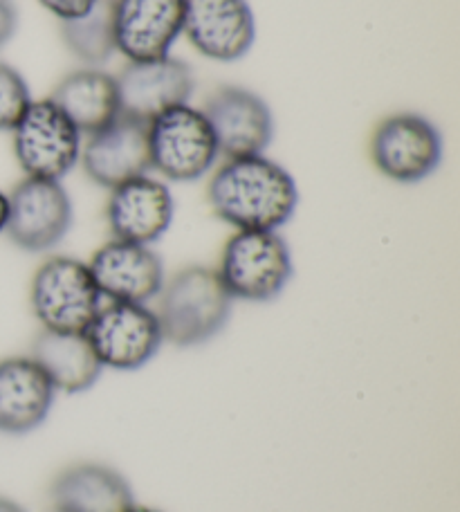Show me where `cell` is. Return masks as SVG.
<instances>
[{"instance_id":"cell-17","label":"cell","mask_w":460,"mask_h":512,"mask_svg":"<svg viewBox=\"0 0 460 512\" xmlns=\"http://www.w3.org/2000/svg\"><path fill=\"white\" fill-rule=\"evenodd\" d=\"M57 389L30 355L0 362V432L27 434L48 420Z\"/></svg>"},{"instance_id":"cell-18","label":"cell","mask_w":460,"mask_h":512,"mask_svg":"<svg viewBox=\"0 0 460 512\" xmlns=\"http://www.w3.org/2000/svg\"><path fill=\"white\" fill-rule=\"evenodd\" d=\"M131 483L104 463H75L50 486L52 512H131Z\"/></svg>"},{"instance_id":"cell-21","label":"cell","mask_w":460,"mask_h":512,"mask_svg":"<svg viewBox=\"0 0 460 512\" xmlns=\"http://www.w3.org/2000/svg\"><path fill=\"white\" fill-rule=\"evenodd\" d=\"M61 34L68 50L90 68L106 63L115 54L113 0H97L88 14L61 23Z\"/></svg>"},{"instance_id":"cell-25","label":"cell","mask_w":460,"mask_h":512,"mask_svg":"<svg viewBox=\"0 0 460 512\" xmlns=\"http://www.w3.org/2000/svg\"><path fill=\"white\" fill-rule=\"evenodd\" d=\"M0 512H27L21 504H16L14 499L0 497Z\"/></svg>"},{"instance_id":"cell-23","label":"cell","mask_w":460,"mask_h":512,"mask_svg":"<svg viewBox=\"0 0 460 512\" xmlns=\"http://www.w3.org/2000/svg\"><path fill=\"white\" fill-rule=\"evenodd\" d=\"M39 3L48 9L52 16H57L61 23H66L88 14L90 9L95 7L97 0H39Z\"/></svg>"},{"instance_id":"cell-6","label":"cell","mask_w":460,"mask_h":512,"mask_svg":"<svg viewBox=\"0 0 460 512\" xmlns=\"http://www.w3.org/2000/svg\"><path fill=\"white\" fill-rule=\"evenodd\" d=\"M12 135L16 162L27 178L61 180L81 160L84 135L52 99L32 102Z\"/></svg>"},{"instance_id":"cell-20","label":"cell","mask_w":460,"mask_h":512,"mask_svg":"<svg viewBox=\"0 0 460 512\" xmlns=\"http://www.w3.org/2000/svg\"><path fill=\"white\" fill-rule=\"evenodd\" d=\"M30 358L45 371L54 389L66 393H84L95 387L104 371L86 333L41 331Z\"/></svg>"},{"instance_id":"cell-8","label":"cell","mask_w":460,"mask_h":512,"mask_svg":"<svg viewBox=\"0 0 460 512\" xmlns=\"http://www.w3.org/2000/svg\"><path fill=\"white\" fill-rule=\"evenodd\" d=\"M86 335L101 367L115 371L146 367L164 342L160 319L149 304H122V301L101 306Z\"/></svg>"},{"instance_id":"cell-7","label":"cell","mask_w":460,"mask_h":512,"mask_svg":"<svg viewBox=\"0 0 460 512\" xmlns=\"http://www.w3.org/2000/svg\"><path fill=\"white\" fill-rule=\"evenodd\" d=\"M445 144L438 126L418 113H398L377 124L371 160L384 178L416 185L438 171Z\"/></svg>"},{"instance_id":"cell-2","label":"cell","mask_w":460,"mask_h":512,"mask_svg":"<svg viewBox=\"0 0 460 512\" xmlns=\"http://www.w3.org/2000/svg\"><path fill=\"white\" fill-rule=\"evenodd\" d=\"M155 315L160 319L164 342L182 349L200 346L223 331L232 315L234 299L218 270L189 265L164 281Z\"/></svg>"},{"instance_id":"cell-26","label":"cell","mask_w":460,"mask_h":512,"mask_svg":"<svg viewBox=\"0 0 460 512\" xmlns=\"http://www.w3.org/2000/svg\"><path fill=\"white\" fill-rule=\"evenodd\" d=\"M5 225H7V194L5 191H0V234L5 232Z\"/></svg>"},{"instance_id":"cell-11","label":"cell","mask_w":460,"mask_h":512,"mask_svg":"<svg viewBox=\"0 0 460 512\" xmlns=\"http://www.w3.org/2000/svg\"><path fill=\"white\" fill-rule=\"evenodd\" d=\"M202 113L214 131L223 158L261 155L274 137V117L268 102L250 88L223 86L207 99Z\"/></svg>"},{"instance_id":"cell-15","label":"cell","mask_w":460,"mask_h":512,"mask_svg":"<svg viewBox=\"0 0 460 512\" xmlns=\"http://www.w3.org/2000/svg\"><path fill=\"white\" fill-rule=\"evenodd\" d=\"M101 297L122 304H149L164 286V263L151 245L113 239L88 263Z\"/></svg>"},{"instance_id":"cell-22","label":"cell","mask_w":460,"mask_h":512,"mask_svg":"<svg viewBox=\"0 0 460 512\" xmlns=\"http://www.w3.org/2000/svg\"><path fill=\"white\" fill-rule=\"evenodd\" d=\"M34 102L25 77L0 61V131H12Z\"/></svg>"},{"instance_id":"cell-27","label":"cell","mask_w":460,"mask_h":512,"mask_svg":"<svg viewBox=\"0 0 460 512\" xmlns=\"http://www.w3.org/2000/svg\"><path fill=\"white\" fill-rule=\"evenodd\" d=\"M131 512H162L158 508H149V506H133Z\"/></svg>"},{"instance_id":"cell-9","label":"cell","mask_w":460,"mask_h":512,"mask_svg":"<svg viewBox=\"0 0 460 512\" xmlns=\"http://www.w3.org/2000/svg\"><path fill=\"white\" fill-rule=\"evenodd\" d=\"M72 200L61 180L25 178L7 194L5 232L25 252H48L72 227Z\"/></svg>"},{"instance_id":"cell-10","label":"cell","mask_w":460,"mask_h":512,"mask_svg":"<svg viewBox=\"0 0 460 512\" xmlns=\"http://www.w3.org/2000/svg\"><path fill=\"white\" fill-rule=\"evenodd\" d=\"M182 34L205 59L234 63L256 41V18L247 0H184Z\"/></svg>"},{"instance_id":"cell-14","label":"cell","mask_w":460,"mask_h":512,"mask_svg":"<svg viewBox=\"0 0 460 512\" xmlns=\"http://www.w3.org/2000/svg\"><path fill=\"white\" fill-rule=\"evenodd\" d=\"M115 79L122 115L140 122H151L169 108L189 104L196 86L191 68L171 54L151 61H128Z\"/></svg>"},{"instance_id":"cell-16","label":"cell","mask_w":460,"mask_h":512,"mask_svg":"<svg viewBox=\"0 0 460 512\" xmlns=\"http://www.w3.org/2000/svg\"><path fill=\"white\" fill-rule=\"evenodd\" d=\"M81 164L95 185L115 189L151 171L146 122L119 115L113 124L88 135L81 146Z\"/></svg>"},{"instance_id":"cell-4","label":"cell","mask_w":460,"mask_h":512,"mask_svg":"<svg viewBox=\"0 0 460 512\" xmlns=\"http://www.w3.org/2000/svg\"><path fill=\"white\" fill-rule=\"evenodd\" d=\"M101 292L88 263L72 256H52L36 270L30 304L43 331L86 333L99 313Z\"/></svg>"},{"instance_id":"cell-5","label":"cell","mask_w":460,"mask_h":512,"mask_svg":"<svg viewBox=\"0 0 460 512\" xmlns=\"http://www.w3.org/2000/svg\"><path fill=\"white\" fill-rule=\"evenodd\" d=\"M151 169L171 182L205 178L218 160V144L202 108L180 104L146 122Z\"/></svg>"},{"instance_id":"cell-1","label":"cell","mask_w":460,"mask_h":512,"mask_svg":"<svg viewBox=\"0 0 460 512\" xmlns=\"http://www.w3.org/2000/svg\"><path fill=\"white\" fill-rule=\"evenodd\" d=\"M214 214L234 230L279 232L299 207L292 173L268 155L227 158L207 189Z\"/></svg>"},{"instance_id":"cell-24","label":"cell","mask_w":460,"mask_h":512,"mask_svg":"<svg viewBox=\"0 0 460 512\" xmlns=\"http://www.w3.org/2000/svg\"><path fill=\"white\" fill-rule=\"evenodd\" d=\"M18 27V12L14 0H0V48L12 39Z\"/></svg>"},{"instance_id":"cell-3","label":"cell","mask_w":460,"mask_h":512,"mask_svg":"<svg viewBox=\"0 0 460 512\" xmlns=\"http://www.w3.org/2000/svg\"><path fill=\"white\" fill-rule=\"evenodd\" d=\"M292 252L279 232L236 230L220 254L218 274L232 299L265 304L292 279Z\"/></svg>"},{"instance_id":"cell-19","label":"cell","mask_w":460,"mask_h":512,"mask_svg":"<svg viewBox=\"0 0 460 512\" xmlns=\"http://www.w3.org/2000/svg\"><path fill=\"white\" fill-rule=\"evenodd\" d=\"M50 99L86 137L113 124L122 115L117 79L101 68L70 72L59 81Z\"/></svg>"},{"instance_id":"cell-13","label":"cell","mask_w":460,"mask_h":512,"mask_svg":"<svg viewBox=\"0 0 460 512\" xmlns=\"http://www.w3.org/2000/svg\"><path fill=\"white\" fill-rule=\"evenodd\" d=\"M176 216L167 182L151 178L149 173L110 189L106 203V223L113 239L126 243L153 245L171 230Z\"/></svg>"},{"instance_id":"cell-12","label":"cell","mask_w":460,"mask_h":512,"mask_svg":"<svg viewBox=\"0 0 460 512\" xmlns=\"http://www.w3.org/2000/svg\"><path fill=\"white\" fill-rule=\"evenodd\" d=\"M182 25L184 0H113L115 52L128 61L169 57Z\"/></svg>"}]
</instances>
